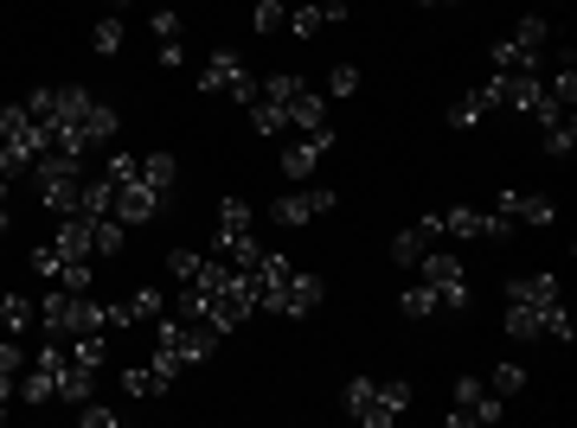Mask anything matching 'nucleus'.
Listing matches in <instances>:
<instances>
[{
  "instance_id": "nucleus-1",
  "label": "nucleus",
  "mask_w": 577,
  "mask_h": 428,
  "mask_svg": "<svg viewBox=\"0 0 577 428\" xmlns=\"http://www.w3.org/2000/svg\"><path fill=\"white\" fill-rule=\"evenodd\" d=\"M212 346H219V333L187 320V314H160V320H154V371H160V378H180L187 364H206Z\"/></svg>"
},
{
  "instance_id": "nucleus-2",
  "label": "nucleus",
  "mask_w": 577,
  "mask_h": 428,
  "mask_svg": "<svg viewBox=\"0 0 577 428\" xmlns=\"http://www.w3.org/2000/svg\"><path fill=\"white\" fill-rule=\"evenodd\" d=\"M341 403L359 428H391L411 409V384H404V378H353L341 391Z\"/></svg>"
},
{
  "instance_id": "nucleus-3",
  "label": "nucleus",
  "mask_w": 577,
  "mask_h": 428,
  "mask_svg": "<svg viewBox=\"0 0 577 428\" xmlns=\"http://www.w3.org/2000/svg\"><path fill=\"white\" fill-rule=\"evenodd\" d=\"M38 326L52 339H84V333H110V307H97L90 294H71V288H52L38 301Z\"/></svg>"
},
{
  "instance_id": "nucleus-4",
  "label": "nucleus",
  "mask_w": 577,
  "mask_h": 428,
  "mask_svg": "<svg viewBox=\"0 0 577 428\" xmlns=\"http://www.w3.org/2000/svg\"><path fill=\"white\" fill-rule=\"evenodd\" d=\"M545 45H552V26H545L539 13H526V20H520L513 33L500 38V45L488 52V58H495V71H539Z\"/></svg>"
},
{
  "instance_id": "nucleus-5",
  "label": "nucleus",
  "mask_w": 577,
  "mask_h": 428,
  "mask_svg": "<svg viewBox=\"0 0 577 428\" xmlns=\"http://www.w3.org/2000/svg\"><path fill=\"white\" fill-rule=\"evenodd\" d=\"M507 409H513V403H507L500 391H488V378H468V371H462V378H456V409H450V428H495Z\"/></svg>"
},
{
  "instance_id": "nucleus-6",
  "label": "nucleus",
  "mask_w": 577,
  "mask_h": 428,
  "mask_svg": "<svg viewBox=\"0 0 577 428\" xmlns=\"http://www.w3.org/2000/svg\"><path fill=\"white\" fill-rule=\"evenodd\" d=\"M507 333H513V339H558V346H572L577 339L565 301H545V307H520V301H507Z\"/></svg>"
},
{
  "instance_id": "nucleus-7",
  "label": "nucleus",
  "mask_w": 577,
  "mask_h": 428,
  "mask_svg": "<svg viewBox=\"0 0 577 428\" xmlns=\"http://www.w3.org/2000/svg\"><path fill=\"white\" fill-rule=\"evenodd\" d=\"M212 256H219V262H231V269H244V262L257 256V237H251V205H244V199H225V205H219Z\"/></svg>"
},
{
  "instance_id": "nucleus-8",
  "label": "nucleus",
  "mask_w": 577,
  "mask_h": 428,
  "mask_svg": "<svg viewBox=\"0 0 577 428\" xmlns=\"http://www.w3.org/2000/svg\"><path fill=\"white\" fill-rule=\"evenodd\" d=\"M199 97H231V103H257V77L244 71L237 52H212L199 71Z\"/></svg>"
},
{
  "instance_id": "nucleus-9",
  "label": "nucleus",
  "mask_w": 577,
  "mask_h": 428,
  "mask_svg": "<svg viewBox=\"0 0 577 428\" xmlns=\"http://www.w3.org/2000/svg\"><path fill=\"white\" fill-rule=\"evenodd\" d=\"M411 269H418V282H430L436 288V301H443V314H450V307H468V275H462V262L456 256H436V250H423L418 262H411Z\"/></svg>"
},
{
  "instance_id": "nucleus-10",
  "label": "nucleus",
  "mask_w": 577,
  "mask_h": 428,
  "mask_svg": "<svg viewBox=\"0 0 577 428\" xmlns=\"http://www.w3.org/2000/svg\"><path fill=\"white\" fill-rule=\"evenodd\" d=\"M321 275H308V269H289L282 282H276V294H269V307L264 314H282V320H308L314 307H321Z\"/></svg>"
},
{
  "instance_id": "nucleus-11",
  "label": "nucleus",
  "mask_w": 577,
  "mask_h": 428,
  "mask_svg": "<svg viewBox=\"0 0 577 428\" xmlns=\"http://www.w3.org/2000/svg\"><path fill=\"white\" fill-rule=\"evenodd\" d=\"M33 275L45 288H71V294H90V256H71L58 250V244H45V250H33Z\"/></svg>"
},
{
  "instance_id": "nucleus-12",
  "label": "nucleus",
  "mask_w": 577,
  "mask_h": 428,
  "mask_svg": "<svg viewBox=\"0 0 577 428\" xmlns=\"http://www.w3.org/2000/svg\"><path fill=\"white\" fill-rule=\"evenodd\" d=\"M443 224V237H475V244H500V237H513V224L488 205H456V212H436Z\"/></svg>"
},
{
  "instance_id": "nucleus-13",
  "label": "nucleus",
  "mask_w": 577,
  "mask_h": 428,
  "mask_svg": "<svg viewBox=\"0 0 577 428\" xmlns=\"http://www.w3.org/2000/svg\"><path fill=\"white\" fill-rule=\"evenodd\" d=\"M488 212H500L513 230H545V224H558V205H552L545 192H500Z\"/></svg>"
},
{
  "instance_id": "nucleus-14",
  "label": "nucleus",
  "mask_w": 577,
  "mask_h": 428,
  "mask_svg": "<svg viewBox=\"0 0 577 428\" xmlns=\"http://www.w3.org/2000/svg\"><path fill=\"white\" fill-rule=\"evenodd\" d=\"M167 269H174V282L187 288V294H212V288L225 282V262L219 256H199V250H174Z\"/></svg>"
},
{
  "instance_id": "nucleus-15",
  "label": "nucleus",
  "mask_w": 577,
  "mask_h": 428,
  "mask_svg": "<svg viewBox=\"0 0 577 428\" xmlns=\"http://www.w3.org/2000/svg\"><path fill=\"white\" fill-rule=\"evenodd\" d=\"M334 154V128H314V135H296V142L282 147V173L289 179H308L321 160Z\"/></svg>"
},
{
  "instance_id": "nucleus-16",
  "label": "nucleus",
  "mask_w": 577,
  "mask_h": 428,
  "mask_svg": "<svg viewBox=\"0 0 577 428\" xmlns=\"http://www.w3.org/2000/svg\"><path fill=\"white\" fill-rule=\"evenodd\" d=\"M334 205H341V199H334L328 185H308V192H289V199H276V205H269V217L296 230V224H308V217H321V212H334Z\"/></svg>"
},
{
  "instance_id": "nucleus-17",
  "label": "nucleus",
  "mask_w": 577,
  "mask_h": 428,
  "mask_svg": "<svg viewBox=\"0 0 577 428\" xmlns=\"http://www.w3.org/2000/svg\"><path fill=\"white\" fill-rule=\"evenodd\" d=\"M110 212L135 230V224H154V217L167 212V199H160V192H148V185L135 179V185H115V205H110Z\"/></svg>"
},
{
  "instance_id": "nucleus-18",
  "label": "nucleus",
  "mask_w": 577,
  "mask_h": 428,
  "mask_svg": "<svg viewBox=\"0 0 577 428\" xmlns=\"http://www.w3.org/2000/svg\"><path fill=\"white\" fill-rule=\"evenodd\" d=\"M148 38H154V58H160L167 71L187 58V45H180V13H174V7H154L148 13Z\"/></svg>"
},
{
  "instance_id": "nucleus-19",
  "label": "nucleus",
  "mask_w": 577,
  "mask_h": 428,
  "mask_svg": "<svg viewBox=\"0 0 577 428\" xmlns=\"http://www.w3.org/2000/svg\"><path fill=\"white\" fill-rule=\"evenodd\" d=\"M507 301H520V307H545V301H565V282H558L552 269H533V275H513V282H507Z\"/></svg>"
},
{
  "instance_id": "nucleus-20",
  "label": "nucleus",
  "mask_w": 577,
  "mask_h": 428,
  "mask_svg": "<svg viewBox=\"0 0 577 428\" xmlns=\"http://www.w3.org/2000/svg\"><path fill=\"white\" fill-rule=\"evenodd\" d=\"M160 314H167V294H160V288H135L122 307H110V333L115 326H148V320H160Z\"/></svg>"
},
{
  "instance_id": "nucleus-21",
  "label": "nucleus",
  "mask_w": 577,
  "mask_h": 428,
  "mask_svg": "<svg viewBox=\"0 0 577 428\" xmlns=\"http://www.w3.org/2000/svg\"><path fill=\"white\" fill-rule=\"evenodd\" d=\"M135 179H142L148 192H160V199H174V185H180V160H174V154H142Z\"/></svg>"
},
{
  "instance_id": "nucleus-22",
  "label": "nucleus",
  "mask_w": 577,
  "mask_h": 428,
  "mask_svg": "<svg viewBox=\"0 0 577 428\" xmlns=\"http://www.w3.org/2000/svg\"><path fill=\"white\" fill-rule=\"evenodd\" d=\"M52 244L71 256H97V217H58V237Z\"/></svg>"
},
{
  "instance_id": "nucleus-23",
  "label": "nucleus",
  "mask_w": 577,
  "mask_h": 428,
  "mask_svg": "<svg viewBox=\"0 0 577 428\" xmlns=\"http://www.w3.org/2000/svg\"><path fill=\"white\" fill-rule=\"evenodd\" d=\"M174 391V378H160L154 364H129L122 371V396H135V403H148V396H167Z\"/></svg>"
},
{
  "instance_id": "nucleus-24",
  "label": "nucleus",
  "mask_w": 577,
  "mask_h": 428,
  "mask_svg": "<svg viewBox=\"0 0 577 428\" xmlns=\"http://www.w3.org/2000/svg\"><path fill=\"white\" fill-rule=\"evenodd\" d=\"M539 142H545V154H558V160H565V154L577 147V122H572V109H565V115H539Z\"/></svg>"
},
{
  "instance_id": "nucleus-25",
  "label": "nucleus",
  "mask_w": 577,
  "mask_h": 428,
  "mask_svg": "<svg viewBox=\"0 0 577 428\" xmlns=\"http://www.w3.org/2000/svg\"><path fill=\"white\" fill-rule=\"evenodd\" d=\"M257 97H264V103H276L282 115H289V103H296V97H308V77L276 71V77H264V83H257Z\"/></svg>"
},
{
  "instance_id": "nucleus-26",
  "label": "nucleus",
  "mask_w": 577,
  "mask_h": 428,
  "mask_svg": "<svg viewBox=\"0 0 577 428\" xmlns=\"http://www.w3.org/2000/svg\"><path fill=\"white\" fill-rule=\"evenodd\" d=\"M26 364H33V352H20L13 339L0 346V403H13V396H20V378H26Z\"/></svg>"
},
{
  "instance_id": "nucleus-27",
  "label": "nucleus",
  "mask_w": 577,
  "mask_h": 428,
  "mask_svg": "<svg viewBox=\"0 0 577 428\" xmlns=\"http://www.w3.org/2000/svg\"><path fill=\"white\" fill-rule=\"evenodd\" d=\"M495 115V103H488V90H468L462 103H450V128H481Z\"/></svg>"
},
{
  "instance_id": "nucleus-28",
  "label": "nucleus",
  "mask_w": 577,
  "mask_h": 428,
  "mask_svg": "<svg viewBox=\"0 0 577 428\" xmlns=\"http://www.w3.org/2000/svg\"><path fill=\"white\" fill-rule=\"evenodd\" d=\"M398 307H404L411 320H430V314H443V301H436V288H430V282H411L404 294H398Z\"/></svg>"
},
{
  "instance_id": "nucleus-29",
  "label": "nucleus",
  "mask_w": 577,
  "mask_h": 428,
  "mask_svg": "<svg viewBox=\"0 0 577 428\" xmlns=\"http://www.w3.org/2000/svg\"><path fill=\"white\" fill-rule=\"evenodd\" d=\"M0 326H7V333H26V326H38V301L0 294Z\"/></svg>"
},
{
  "instance_id": "nucleus-30",
  "label": "nucleus",
  "mask_w": 577,
  "mask_h": 428,
  "mask_svg": "<svg viewBox=\"0 0 577 428\" xmlns=\"http://www.w3.org/2000/svg\"><path fill=\"white\" fill-rule=\"evenodd\" d=\"M282 26H289V33H296V38H314V33H321V26H328V13H321V7H314V0H296V7H289V20H282Z\"/></svg>"
},
{
  "instance_id": "nucleus-31",
  "label": "nucleus",
  "mask_w": 577,
  "mask_h": 428,
  "mask_svg": "<svg viewBox=\"0 0 577 428\" xmlns=\"http://www.w3.org/2000/svg\"><path fill=\"white\" fill-rule=\"evenodd\" d=\"M122 33H129V26H122V13H103V20H97V33H90V45H97L103 58H115V52H122Z\"/></svg>"
},
{
  "instance_id": "nucleus-32",
  "label": "nucleus",
  "mask_w": 577,
  "mask_h": 428,
  "mask_svg": "<svg viewBox=\"0 0 577 428\" xmlns=\"http://www.w3.org/2000/svg\"><path fill=\"white\" fill-rule=\"evenodd\" d=\"M488 391H500L507 403H513V396L526 391V371H520V364L507 358V364H495V371H488Z\"/></svg>"
},
{
  "instance_id": "nucleus-33",
  "label": "nucleus",
  "mask_w": 577,
  "mask_h": 428,
  "mask_svg": "<svg viewBox=\"0 0 577 428\" xmlns=\"http://www.w3.org/2000/svg\"><path fill=\"white\" fill-rule=\"evenodd\" d=\"M423 250H430V237H423L418 224H411V230H398V237H391V262H404V269H411V262H418Z\"/></svg>"
},
{
  "instance_id": "nucleus-34",
  "label": "nucleus",
  "mask_w": 577,
  "mask_h": 428,
  "mask_svg": "<svg viewBox=\"0 0 577 428\" xmlns=\"http://www.w3.org/2000/svg\"><path fill=\"white\" fill-rule=\"evenodd\" d=\"M289 7H296V0H257V7H251V26H257V33H276V26L289 20Z\"/></svg>"
},
{
  "instance_id": "nucleus-35",
  "label": "nucleus",
  "mask_w": 577,
  "mask_h": 428,
  "mask_svg": "<svg viewBox=\"0 0 577 428\" xmlns=\"http://www.w3.org/2000/svg\"><path fill=\"white\" fill-rule=\"evenodd\" d=\"M251 128H257V135H282V128H289V115H282L276 103H264V97H257V103H251Z\"/></svg>"
},
{
  "instance_id": "nucleus-36",
  "label": "nucleus",
  "mask_w": 577,
  "mask_h": 428,
  "mask_svg": "<svg viewBox=\"0 0 577 428\" xmlns=\"http://www.w3.org/2000/svg\"><path fill=\"white\" fill-rule=\"evenodd\" d=\"M135 167H142V154H110V160H103V179H110V185H135Z\"/></svg>"
},
{
  "instance_id": "nucleus-37",
  "label": "nucleus",
  "mask_w": 577,
  "mask_h": 428,
  "mask_svg": "<svg viewBox=\"0 0 577 428\" xmlns=\"http://www.w3.org/2000/svg\"><path fill=\"white\" fill-rule=\"evenodd\" d=\"M353 90H359V65H334V71H328V97H353Z\"/></svg>"
},
{
  "instance_id": "nucleus-38",
  "label": "nucleus",
  "mask_w": 577,
  "mask_h": 428,
  "mask_svg": "<svg viewBox=\"0 0 577 428\" xmlns=\"http://www.w3.org/2000/svg\"><path fill=\"white\" fill-rule=\"evenodd\" d=\"M77 423L84 428H115L122 416H115V409H97V403H77Z\"/></svg>"
},
{
  "instance_id": "nucleus-39",
  "label": "nucleus",
  "mask_w": 577,
  "mask_h": 428,
  "mask_svg": "<svg viewBox=\"0 0 577 428\" xmlns=\"http://www.w3.org/2000/svg\"><path fill=\"white\" fill-rule=\"evenodd\" d=\"M314 7L328 13V26H334V20H346V0H314Z\"/></svg>"
},
{
  "instance_id": "nucleus-40",
  "label": "nucleus",
  "mask_w": 577,
  "mask_h": 428,
  "mask_svg": "<svg viewBox=\"0 0 577 428\" xmlns=\"http://www.w3.org/2000/svg\"><path fill=\"white\" fill-rule=\"evenodd\" d=\"M7 224H13V217H7V199H0V237H7Z\"/></svg>"
},
{
  "instance_id": "nucleus-41",
  "label": "nucleus",
  "mask_w": 577,
  "mask_h": 428,
  "mask_svg": "<svg viewBox=\"0 0 577 428\" xmlns=\"http://www.w3.org/2000/svg\"><path fill=\"white\" fill-rule=\"evenodd\" d=\"M418 7H450V0H418Z\"/></svg>"
},
{
  "instance_id": "nucleus-42",
  "label": "nucleus",
  "mask_w": 577,
  "mask_h": 428,
  "mask_svg": "<svg viewBox=\"0 0 577 428\" xmlns=\"http://www.w3.org/2000/svg\"><path fill=\"white\" fill-rule=\"evenodd\" d=\"M0 423H7V403H0Z\"/></svg>"
},
{
  "instance_id": "nucleus-43",
  "label": "nucleus",
  "mask_w": 577,
  "mask_h": 428,
  "mask_svg": "<svg viewBox=\"0 0 577 428\" xmlns=\"http://www.w3.org/2000/svg\"><path fill=\"white\" fill-rule=\"evenodd\" d=\"M115 7H122V0H115Z\"/></svg>"
}]
</instances>
